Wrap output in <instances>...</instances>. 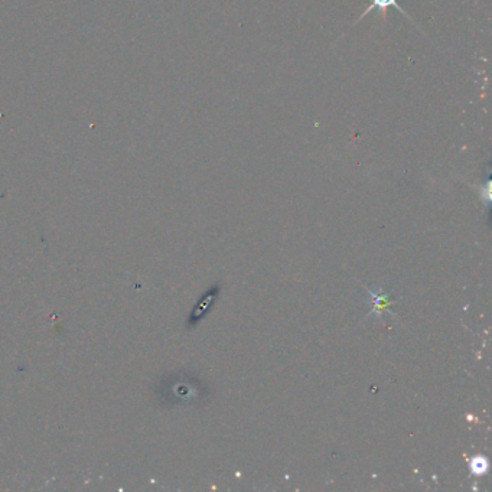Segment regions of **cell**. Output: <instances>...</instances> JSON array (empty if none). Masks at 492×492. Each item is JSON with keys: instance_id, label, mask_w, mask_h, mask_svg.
Wrapping results in <instances>:
<instances>
[{"instance_id": "cell-1", "label": "cell", "mask_w": 492, "mask_h": 492, "mask_svg": "<svg viewBox=\"0 0 492 492\" xmlns=\"http://www.w3.org/2000/svg\"><path fill=\"white\" fill-rule=\"evenodd\" d=\"M390 6H394V7H397V9H399V10L402 12L403 15L407 16V13H406V12L403 10L402 6L399 4V1H397V0H373V3H371V6H370V7H368V9H367V10H365V12L362 13V16H361V17H364V16H365V15H368V13H370V12H371L373 9H378V10H381V12H384V10H386L387 7H390Z\"/></svg>"}, {"instance_id": "cell-2", "label": "cell", "mask_w": 492, "mask_h": 492, "mask_svg": "<svg viewBox=\"0 0 492 492\" xmlns=\"http://www.w3.org/2000/svg\"><path fill=\"white\" fill-rule=\"evenodd\" d=\"M371 293V298H373V300H374V309L371 311V313L370 315H373V313H377V315H380V313L383 312V311H388V295H381V289H380V292L378 293H373V292H370ZM390 312V311H388Z\"/></svg>"}, {"instance_id": "cell-3", "label": "cell", "mask_w": 492, "mask_h": 492, "mask_svg": "<svg viewBox=\"0 0 492 492\" xmlns=\"http://www.w3.org/2000/svg\"><path fill=\"white\" fill-rule=\"evenodd\" d=\"M487 468H488V465L484 456H477L472 459V471L475 474H484L487 471Z\"/></svg>"}]
</instances>
